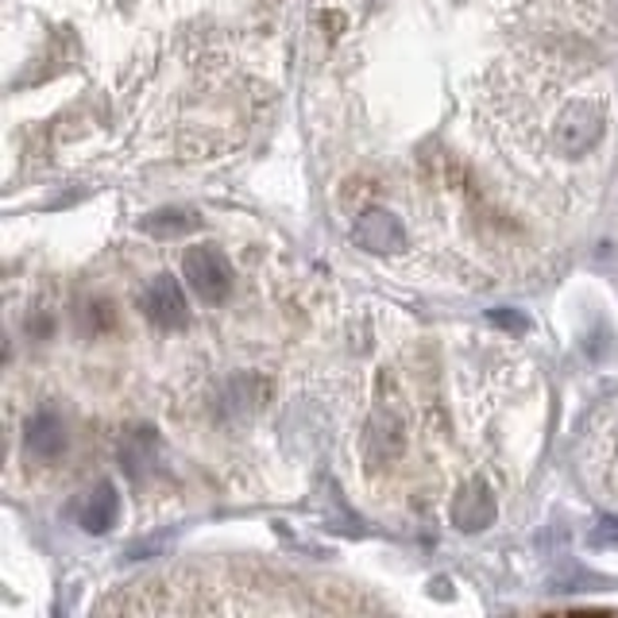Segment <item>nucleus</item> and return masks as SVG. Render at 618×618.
<instances>
[{
	"mask_svg": "<svg viewBox=\"0 0 618 618\" xmlns=\"http://www.w3.org/2000/svg\"><path fill=\"white\" fill-rule=\"evenodd\" d=\"M603 128H607V117H603L599 100H572V105L560 109L557 128H552V140H557L560 155L580 159L584 151H592L595 143L603 140Z\"/></svg>",
	"mask_w": 618,
	"mask_h": 618,
	"instance_id": "obj_1",
	"label": "nucleus"
},
{
	"mask_svg": "<svg viewBox=\"0 0 618 618\" xmlns=\"http://www.w3.org/2000/svg\"><path fill=\"white\" fill-rule=\"evenodd\" d=\"M182 271L190 290L205 301H221L233 290V268H228V260L213 243H193L182 255Z\"/></svg>",
	"mask_w": 618,
	"mask_h": 618,
	"instance_id": "obj_2",
	"label": "nucleus"
},
{
	"mask_svg": "<svg viewBox=\"0 0 618 618\" xmlns=\"http://www.w3.org/2000/svg\"><path fill=\"white\" fill-rule=\"evenodd\" d=\"M143 309H147V318L159 329L186 325V298H182L178 278H170V275L155 278V283L147 286V294H143Z\"/></svg>",
	"mask_w": 618,
	"mask_h": 618,
	"instance_id": "obj_3",
	"label": "nucleus"
},
{
	"mask_svg": "<svg viewBox=\"0 0 618 618\" xmlns=\"http://www.w3.org/2000/svg\"><path fill=\"white\" fill-rule=\"evenodd\" d=\"M356 243L368 251H399L402 248V225L387 210H368L356 221Z\"/></svg>",
	"mask_w": 618,
	"mask_h": 618,
	"instance_id": "obj_4",
	"label": "nucleus"
},
{
	"mask_svg": "<svg viewBox=\"0 0 618 618\" xmlns=\"http://www.w3.org/2000/svg\"><path fill=\"white\" fill-rule=\"evenodd\" d=\"M491 519H495V495L487 491V484L476 479V484L456 499V507H452V522H456L460 530L476 534V530L491 526Z\"/></svg>",
	"mask_w": 618,
	"mask_h": 618,
	"instance_id": "obj_5",
	"label": "nucleus"
},
{
	"mask_svg": "<svg viewBox=\"0 0 618 618\" xmlns=\"http://www.w3.org/2000/svg\"><path fill=\"white\" fill-rule=\"evenodd\" d=\"M117 510H120L117 487L97 484V491L85 495L82 507H78V522H82V530H90V534H105V530L117 522Z\"/></svg>",
	"mask_w": 618,
	"mask_h": 618,
	"instance_id": "obj_6",
	"label": "nucleus"
},
{
	"mask_svg": "<svg viewBox=\"0 0 618 618\" xmlns=\"http://www.w3.org/2000/svg\"><path fill=\"white\" fill-rule=\"evenodd\" d=\"M27 449L35 452V456L43 460H55L62 449H67V426H62V418H55V414H35L32 421H27Z\"/></svg>",
	"mask_w": 618,
	"mask_h": 618,
	"instance_id": "obj_7",
	"label": "nucleus"
},
{
	"mask_svg": "<svg viewBox=\"0 0 618 618\" xmlns=\"http://www.w3.org/2000/svg\"><path fill=\"white\" fill-rule=\"evenodd\" d=\"M151 460V449H147V437H132V441L120 449V464H124L128 472H132L135 479H140L143 464Z\"/></svg>",
	"mask_w": 618,
	"mask_h": 618,
	"instance_id": "obj_8",
	"label": "nucleus"
},
{
	"mask_svg": "<svg viewBox=\"0 0 618 618\" xmlns=\"http://www.w3.org/2000/svg\"><path fill=\"white\" fill-rule=\"evenodd\" d=\"M193 221H190V213H159L155 221H147V228L155 236H167V233H186Z\"/></svg>",
	"mask_w": 618,
	"mask_h": 618,
	"instance_id": "obj_9",
	"label": "nucleus"
},
{
	"mask_svg": "<svg viewBox=\"0 0 618 618\" xmlns=\"http://www.w3.org/2000/svg\"><path fill=\"white\" fill-rule=\"evenodd\" d=\"M595 545H618V522H603L599 530L592 534Z\"/></svg>",
	"mask_w": 618,
	"mask_h": 618,
	"instance_id": "obj_10",
	"label": "nucleus"
},
{
	"mask_svg": "<svg viewBox=\"0 0 618 618\" xmlns=\"http://www.w3.org/2000/svg\"><path fill=\"white\" fill-rule=\"evenodd\" d=\"M495 321L507 329H526V318H519V313H495Z\"/></svg>",
	"mask_w": 618,
	"mask_h": 618,
	"instance_id": "obj_11",
	"label": "nucleus"
}]
</instances>
